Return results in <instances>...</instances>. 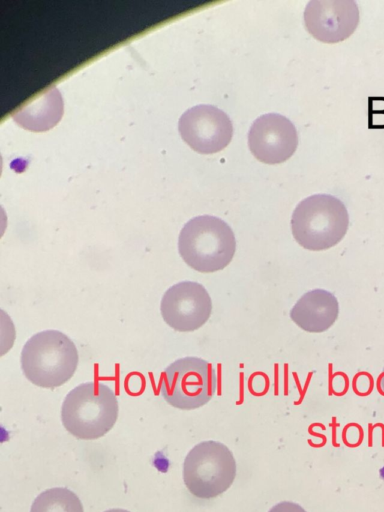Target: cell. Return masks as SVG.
I'll return each instance as SVG.
<instances>
[{
    "label": "cell",
    "instance_id": "cell-15",
    "mask_svg": "<svg viewBox=\"0 0 384 512\" xmlns=\"http://www.w3.org/2000/svg\"><path fill=\"white\" fill-rule=\"evenodd\" d=\"M377 388H378V391L380 392V394H382L384 396V368H383L380 376L378 377Z\"/></svg>",
    "mask_w": 384,
    "mask_h": 512
},
{
    "label": "cell",
    "instance_id": "cell-2",
    "mask_svg": "<svg viewBox=\"0 0 384 512\" xmlns=\"http://www.w3.org/2000/svg\"><path fill=\"white\" fill-rule=\"evenodd\" d=\"M74 342L58 330L33 335L21 351V368L25 377L42 388H56L74 375L78 365Z\"/></svg>",
    "mask_w": 384,
    "mask_h": 512
},
{
    "label": "cell",
    "instance_id": "cell-6",
    "mask_svg": "<svg viewBox=\"0 0 384 512\" xmlns=\"http://www.w3.org/2000/svg\"><path fill=\"white\" fill-rule=\"evenodd\" d=\"M214 367L197 357H184L163 371L159 387L165 401L181 410L197 409L210 401L216 391Z\"/></svg>",
    "mask_w": 384,
    "mask_h": 512
},
{
    "label": "cell",
    "instance_id": "cell-13",
    "mask_svg": "<svg viewBox=\"0 0 384 512\" xmlns=\"http://www.w3.org/2000/svg\"><path fill=\"white\" fill-rule=\"evenodd\" d=\"M30 512H84V510L74 492L57 487L40 493L33 501Z\"/></svg>",
    "mask_w": 384,
    "mask_h": 512
},
{
    "label": "cell",
    "instance_id": "cell-10",
    "mask_svg": "<svg viewBox=\"0 0 384 512\" xmlns=\"http://www.w3.org/2000/svg\"><path fill=\"white\" fill-rule=\"evenodd\" d=\"M359 10L353 0H313L304 11L307 31L324 43H337L353 34Z\"/></svg>",
    "mask_w": 384,
    "mask_h": 512
},
{
    "label": "cell",
    "instance_id": "cell-3",
    "mask_svg": "<svg viewBox=\"0 0 384 512\" xmlns=\"http://www.w3.org/2000/svg\"><path fill=\"white\" fill-rule=\"evenodd\" d=\"M178 251L192 269L203 273L216 272L232 261L236 239L224 220L211 215L197 216L181 229Z\"/></svg>",
    "mask_w": 384,
    "mask_h": 512
},
{
    "label": "cell",
    "instance_id": "cell-11",
    "mask_svg": "<svg viewBox=\"0 0 384 512\" xmlns=\"http://www.w3.org/2000/svg\"><path fill=\"white\" fill-rule=\"evenodd\" d=\"M339 314L335 295L325 289H313L303 294L290 311V318L302 330L321 333L328 330Z\"/></svg>",
    "mask_w": 384,
    "mask_h": 512
},
{
    "label": "cell",
    "instance_id": "cell-4",
    "mask_svg": "<svg viewBox=\"0 0 384 512\" xmlns=\"http://www.w3.org/2000/svg\"><path fill=\"white\" fill-rule=\"evenodd\" d=\"M349 226L345 205L335 196L316 194L302 200L291 217L294 239L310 251L327 250L338 244Z\"/></svg>",
    "mask_w": 384,
    "mask_h": 512
},
{
    "label": "cell",
    "instance_id": "cell-16",
    "mask_svg": "<svg viewBox=\"0 0 384 512\" xmlns=\"http://www.w3.org/2000/svg\"><path fill=\"white\" fill-rule=\"evenodd\" d=\"M104 512H130V511L125 510V509H120V508H113V509L106 510Z\"/></svg>",
    "mask_w": 384,
    "mask_h": 512
},
{
    "label": "cell",
    "instance_id": "cell-1",
    "mask_svg": "<svg viewBox=\"0 0 384 512\" xmlns=\"http://www.w3.org/2000/svg\"><path fill=\"white\" fill-rule=\"evenodd\" d=\"M114 391L98 381L82 383L65 397L61 420L65 429L78 439L94 440L109 432L118 418Z\"/></svg>",
    "mask_w": 384,
    "mask_h": 512
},
{
    "label": "cell",
    "instance_id": "cell-5",
    "mask_svg": "<svg viewBox=\"0 0 384 512\" xmlns=\"http://www.w3.org/2000/svg\"><path fill=\"white\" fill-rule=\"evenodd\" d=\"M183 481L189 492L201 499L224 493L236 477V461L221 442L208 440L195 445L183 463Z\"/></svg>",
    "mask_w": 384,
    "mask_h": 512
},
{
    "label": "cell",
    "instance_id": "cell-7",
    "mask_svg": "<svg viewBox=\"0 0 384 512\" xmlns=\"http://www.w3.org/2000/svg\"><path fill=\"white\" fill-rule=\"evenodd\" d=\"M178 128L182 139L201 154L223 150L233 135L228 115L212 105H197L186 110L179 119Z\"/></svg>",
    "mask_w": 384,
    "mask_h": 512
},
{
    "label": "cell",
    "instance_id": "cell-8",
    "mask_svg": "<svg viewBox=\"0 0 384 512\" xmlns=\"http://www.w3.org/2000/svg\"><path fill=\"white\" fill-rule=\"evenodd\" d=\"M160 311L164 321L171 328L179 332H191L208 321L212 301L202 284L182 281L164 293Z\"/></svg>",
    "mask_w": 384,
    "mask_h": 512
},
{
    "label": "cell",
    "instance_id": "cell-14",
    "mask_svg": "<svg viewBox=\"0 0 384 512\" xmlns=\"http://www.w3.org/2000/svg\"><path fill=\"white\" fill-rule=\"evenodd\" d=\"M268 512H307L299 504L291 501H282L275 504Z\"/></svg>",
    "mask_w": 384,
    "mask_h": 512
},
{
    "label": "cell",
    "instance_id": "cell-12",
    "mask_svg": "<svg viewBox=\"0 0 384 512\" xmlns=\"http://www.w3.org/2000/svg\"><path fill=\"white\" fill-rule=\"evenodd\" d=\"M63 115V100L59 90L51 85L12 113V119L22 128L43 132L53 128Z\"/></svg>",
    "mask_w": 384,
    "mask_h": 512
},
{
    "label": "cell",
    "instance_id": "cell-9",
    "mask_svg": "<svg viewBox=\"0 0 384 512\" xmlns=\"http://www.w3.org/2000/svg\"><path fill=\"white\" fill-rule=\"evenodd\" d=\"M298 135L285 116L268 113L258 117L248 132V146L253 156L266 164H279L296 151Z\"/></svg>",
    "mask_w": 384,
    "mask_h": 512
}]
</instances>
